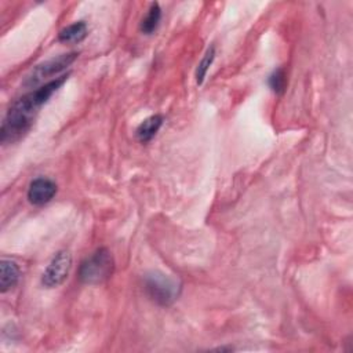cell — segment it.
Returning a JSON list of instances; mask_svg holds the SVG:
<instances>
[{"label":"cell","mask_w":353,"mask_h":353,"mask_svg":"<svg viewBox=\"0 0 353 353\" xmlns=\"http://www.w3.org/2000/svg\"><path fill=\"white\" fill-rule=\"evenodd\" d=\"M69 73L55 77L30 92L18 98L7 110L0 130L3 143H11L21 139L32 127L39 109L52 97L54 92L68 80Z\"/></svg>","instance_id":"1"},{"label":"cell","mask_w":353,"mask_h":353,"mask_svg":"<svg viewBox=\"0 0 353 353\" xmlns=\"http://www.w3.org/2000/svg\"><path fill=\"white\" fill-rule=\"evenodd\" d=\"M113 258L108 248L101 247L85 258L79 269V279L88 285H98L110 279L113 273Z\"/></svg>","instance_id":"2"},{"label":"cell","mask_w":353,"mask_h":353,"mask_svg":"<svg viewBox=\"0 0 353 353\" xmlns=\"http://www.w3.org/2000/svg\"><path fill=\"white\" fill-rule=\"evenodd\" d=\"M143 288L148 296L160 306L171 305L181 294L179 281L161 272L146 273L143 277Z\"/></svg>","instance_id":"3"},{"label":"cell","mask_w":353,"mask_h":353,"mask_svg":"<svg viewBox=\"0 0 353 353\" xmlns=\"http://www.w3.org/2000/svg\"><path fill=\"white\" fill-rule=\"evenodd\" d=\"M77 52H68V54H61L55 58L47 59L39 65H36L30 73L25 77L23 81V87L28 88H37L40 87V84L52 76H57L58 73H61L62 70H65L69 65H72L74 62V59L77 58Z\"/></svg>","instance_id":"4"},{"label":"cell","mask_w":353,"mask_h":353,"mask_svg":"<svg viewBox=\"0 0 353 353\" xmlns=\"http://www.w3.org/2000/svg\"><path fill=\"white\" fill-rule=\"evenodd\" d=\"M70 268H72V254L66 250L58 251L52 256L46 270L43 272L41 284L46 288H55L61 285L66 280L70 272Z\"/></svg>","instance_id":"5"},{"label":"cell","mask_w":353,"mask_h":353,"mask_svg":"<svg viewBox=\"0 0 353 353\" xmlns=\"http://www.w3.org/2000/svg\"><path fill=\"white\" fill-rule=\"evenodd\" d=\"M57 193V183L46 176L33 179L28 189V200L33 205H44L52 200Z\"/></svg>","instance_id":"6"},{"label":"cell","mask_w":353,"mask_h":353,"mask_svg":"<svg viewBox=\"0 0 353 353\" xmlns=\"http://www.w3.org/2000/svg\"><path fill=\"white\" fill-rule=\"evenodd\" d=\"M21 279V269L18 263L12 259H1L0 263V290L1 292H7L14 288Z\"/></svg>","instance_id":"7"},{"label":"cell","mask_w":353,"mask_h":353,"mask_svg":"<svg viewBox=\"0 0 353 353\" xmlns=\"http://www.w3.org/2000/svg\"><path fill=\"white\" fill-rule=\"evenodd\" d=\"M163 121H164V117L161 114H153V116H149L148 119H145L137 127V131H135V135H137L138 141L141 143L150 142L156 137L159 130L161 128Z\"/></svg>","instance_id":"8"},{"label":"cell","mask_w":353,"mask_h":353,"mask_svg":"<svg viewBox=\"0 0 353 353\" xmlns=\"http://www.w3.org/2000/svg\"><path fill=\"white\" fill-rule=\"evenodd\" d=\"M88 34V26L84 21H76L68 26H65L63 29H61V32L58 33V40L62 43H80L83 41Z\"/></svg>","instance_id":"9"},{"label":"cell","mask_w":353,"mask_h":353,"mask_svg":"<svg viewBox=\"0 0 353 353\" xmlns=\"http://www.w3.org/2000/svg\"><path fill=\"white\" fill-rule=\"evenodd\" d=\"M160 19H161V8L159 3H152L146 15L141 21V26H139L141 32L145 34H152L157 29Z\"/></svg>","instance_id":"10"},{"label":"cell","mask_w":353,"mask_h":353,"mask_svg":"<svg viewBox=\"0 0 353 353\" xmlns=\"http://www.w3.org/2000/svg\"><path fill=\"white\" fill-rule=\"evenodd\" d=\"M214 58H215V47L211 46V47L207 50V52L204 54L203 59L199 62L197 68H196V74H194V76H196V83H197L199 85L203 84V81H204V79H205V74H207L210 66L212 65Z\"/></svg>","instance_id":"11"},{"label":"cell","mask_w":353,"mask_h":353,"mask_svg":"<svg viewBox=\"0 0 353 353\" xmlns=\"http://www.w3.org/2000/svg\"><path fill=\"white\" fill-rule=\"evenodd\" d=\"M269 87L272 88L273 92L276 94H283L287 85V77H285V72L283 68H277L276 70L272 72V74L269 76Z\"/></svg>","instance_id":"12"}]
</instances>
